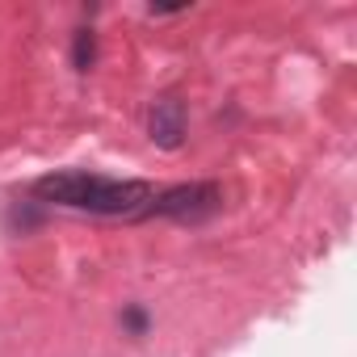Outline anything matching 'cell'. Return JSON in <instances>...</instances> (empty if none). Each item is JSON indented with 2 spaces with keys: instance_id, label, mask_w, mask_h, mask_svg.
<instances>
[{
  "instance_id": "cell-1",
  "label": "cell",
  "mask_w": 357,
  "mask_h": 357,
  "mask_svg": "<svg viewBox=\"0 0 357 357\" xmlns=\"http://www.w3.org/2000/svg\"><path fill=\"white\" fill-rule=\"evenodd\" d=\"M34 198L47 202V206L105 215V219H143V211L155 198V185H147V181H118V176L84 172V168H63V172L38 176Z\"/></svg>"
},
{
  "instance_id": "cell-2",
  "label": "cell",
  "mask_w": 357,
  "mask_h": 357,
  "mask_svg": "<svg viewBox=\"0 0 357 357\" xmlns=\"http://www.w3.org/2000/svg\"><path fill=\"white\" fill-rule=\"evenodd\" d=\"M223 211V190L215 181H190V185H172V190H155L151 206L143 211V219H176V223H202L211 215Z\"/></svg>"
},
{
  "instance_id": "cell-3",
  "label": "cell",
  "mask_w": 357,
  "mask_h": 357,
  "mask_svg": "<svg viewBox=\"0 0 357 357\" xmlns=\"http://www.w3.org/2000/svg\"><path fill=\"white\" fill-rule=\"evenodd\" d=\"M185 130H190V109H185V101L160 97V101L147 109V135H151L155 147H164V151L181 147V143H185Z\"/></svg>"
},
{
  "instance_id": "cell-4",
  "label": "cell",
  "mask_w": 357,
  "mask_h": 357,
  "mask_svg": "<svg viewBox=\"0 0 357 357\" xmlns=\"http://www.w3.org/2000/svg\"><path fill=\"white\" fill-rule=\"evenodd\" d=\"M93 59H97V34L93 30H76V38H72V68L89 72Z\"/></svg>"
},
{
  "instance_id": "cell-5",
  "label": "cell",
  "mask_w": 357,
  "mask_h": 357,
  "mask_svg": "<svg viewBox=\"0 0 357 357\" xmlns=\"http://www.w3.org/2000/svg\"><path fill=\"white\" fill-rule=\"evenodd\" d=\"M122 328H130L135 336H143V332H147V315H143V307H126V311H122Z\"/></svg>"
}]
</instances>
